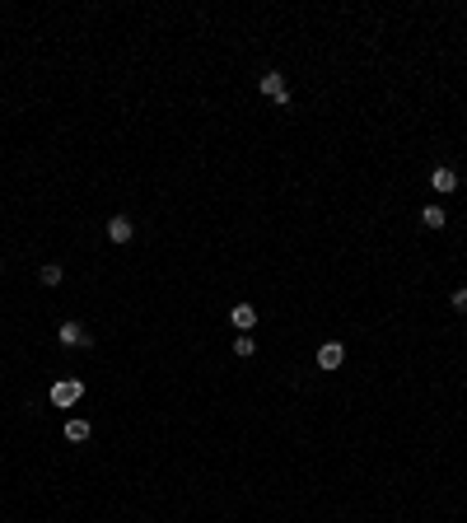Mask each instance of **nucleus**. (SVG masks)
Segmentation results:
<instances>
[{
  "instance_id": "1",
  "label": "nucleus",
  "mask_w": 467,
  "mask_h": 523,
  "mask_svg": "<svg viewBox=\"0 0 467 523\" xmlns=\"http://www.w3.org/2000/svg\"><path fill=\"white\" fill-rule=\"evenodd\" d=\"M79 397H84V379H56L52 388H47V402H52L56 412H70Z\"/></svg>"
},
{
  "instance_id": "2",
  "label": "nucleus",
  "mask_w": 467,
  "mask_h": 523,
  "mask_svg": "<svg viewBox=\"0 0 467 523\" xmlns=\"http://www.w3.org/2000/svg\"><path fill=\"white\" fill-rule=\"evenodd\" d=\"M257 94H262V99H271V103H280V108L290 103V84H285V75H280V70L257 75Z\"/></svg>"
},
{
  "instance_id": "3",
  "label": "nucleus",
  "mask_w": 467,
  "mask_h": 523,
  "mask_svg": "<svg viewBox=\"0 0 467 523\" xmlns=\"http://www.w3.org/2000/svg\"><path fill=\"white\" fill-rule=\"evenodd\" d=\"M56 341L66 346V351H89V346H94V336L84 332V327H79L75 318H66V323L56 327Z\"/></svg>"
},
{
  "instance_id": "4",
  "label": "nucleus",
  "mask_w": 467,
  "mask_h": 523,
  "mask_svg": "<svg viewBox=\"0 0 467 523\" xmlns=\"http://www.w3.org/2000/svg\"><path fill=\"white\" fill-rule=\"evenodd\" d=\"M257 318H262V313H257V304H248V299H238L229 309V327H234V332H253Z\"/></svg>"
},
{
  "instance_id": "5",
  "label": "nucleus",
  "mask_w": 467,
  "mask_h": 523,
  "mask_svg": "<svg viewBox=\"0 0 467 523\" xmlns=\"http://www.w3.org/2000/svg\"><path fill=\"white\" fill-rule=\"evenodd\" d=\"M131 238H136V220L131 215H112L108 220V243L122 248V243H131Z\"/></svg>"
},
{
  "instance_id": "6",
  "label": "nucleus",
  "mask_w": 467,
  "mask_h": 523,
  "mask_svg": "<svg viewBox=\"0 0 467 523\" xmlns=\"http://www.w3.org/2000/svg\"><path fill=\"white\" fill-rule=\"evenodd\" d=\"M430 192H439V197H454V192H458V168L439 164V168L430 173Z\"/></svg>"
},
{
  "instance_id": "7",
  "label": "nucleus",
  "mask_w": 467,
  "mask_h": 523,
  "mask_svg": "<svg viewBox=\"0 0 467 523\" xmlns=\"http://www.w3.org/2000/svg\"><path fill=\"white\" fill-rule=\"evenodd\" d=\"M341 365H346V346L341 341H323V346H318V369L332 374V369H341Z\"/></svg>"
},
{
  "instance_id": "8",
  "label": "nucleus",
  "mask_w": 467,
  "mask_h": 523,
  "mask_svg": "<svg viewBox=\"0 0 467 523\" xmlns=\"http://www.w3.org/2000/svg\"><path fill=\"white\" fill-rule=\"evenodd\" d=\"M89 434H94V425L84 421V416H70V421H66V439H70V444H84Z\"/></svg>"
},
{
  "instance_id": "9",
  "label": "nucleus",
  "mask_w": 467,
  "mask_h": 523,
  "mask_svg": "<svg viewBox=\"0 0 467 523\" xmlns=\"http://www.w3.org/2000/svg\"><path fill=\"white\" fill-rule=\"evenodd\" d=\"M38 280H43L47 290H56L61 280H66V267H61V262H43V267H38Z\"/></svg>"
},
{
  "instance_id": "10",
  "label": "nucleus",
  "mask_w": 467,
  "mask_h": 523,
  "mask_svg": "<svg viewBox=\"0 0 467 523\" xmlns=\"http://www.w3.org/2000/svg\"><path fill=\"white\" fill-rule=\"evenodd\" d=\"M421 224H425V229H444V224H449L444 206H421Z\"/></svg>"
},
{
  "instance_id": "11",
  "label": "nucleus",
  "mask_w": 467,
  "mask_h": 523,
  "mask_svg": "<svg viewBox=\"0 0 467 523\" xmlns=\"http://www.w3.org/2000/svg\"><path fill=\"white\" fill-rule=\"evenodd\" d=\"M234 356H238V360H253L257 356V341L248 332H238V336H234Z\"/></svg>"
},
{
  "instance_id": "12",
  "label": "nucleus",
  "mask_w": 467,
  "mask_h": 523,
  "mask_svg": "<svg viewBox=\"0 0 467 523\" xmlns=\"http://www.w3.org/2000/svg\"><path fill=\"white\" fill-rule=\"evenodd\" d=\"M449 304H454V309H458V313H467V285H458V290H454V294H449Z\"/></svg>"
},
{
  "instance_id": "13",
  "label": "nucleus",
  "mask_w": 467,
  "mask_h": 523,
  "mask_svg": "<svg viewBox=\"0 0 467 523\" xmlns=\"http://www.w3.org/2000/svg\"><path fill=\"white\" fill-rule=\"evenodd\" d=\"M0 276H5V257H0Z\"/></svg>"
}]
</instances>
